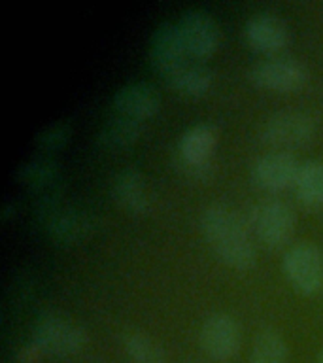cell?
Instances as JSON below:
<instances>
[{"mask_svg": "<svg viewBox=\"0 0 323 363\" xmlns=\"http://www.w3.org/2000/svg\"><path fill=\"white\" fill-rule=\"evenodd\" d=\"M112 195L119 206H123L127 212H132V214H142L149 206L144 176L140 170L132 169V167L119 170L115 174L112 184Z\"/></svg>", "mask_w": 323, "mask_h": 363, "instance_id": "13", "label": "cell"}, {"mask_svg": "<svg viewBox=\"0 0 323 363\" xmlns=\"http://www.w3.org/2000/svg\"><path fill=\"white\" fill-rule=\"evenodd\" d=\"M142 130H144V121L142 119L119 113V116H113L102 125L96 140L106 150H119V147L132 144L142 135Z\"/></svg>", "mask_w": 323, "mask_h": 363, "instance_id": "16", "label": "cell"}, {"mask_svg": "<svg viewBox=\"0 0 323 363\" xmlns=\"http://www.w3.org/2000/svg\"><path fill=\"white\" fill-rule=\"evenodd\" d=\"M300 163L291 152H274L263 153L254 163V180L255 184L268 191H280L288 186L295 184Z\"/></svg>", "mask_w": 323, "mask_h": 363, "instance_id": "10", "label": "cell"}, {"mask_svg": "<svg viewBox=\"0 0 323 363\" xmlns=\"http://www.w3.org/2000/svg\"><path fill=\"white\" fill-rule=\"evenodd\" d=\"M198 337L203 350L215 362H227L237 356L242 340L237 320L227 312H214L206 316Z\"/></svg>", "mask_w": 323, "mask_h": 363, "instance_id": "8", "label": "cell"}, {"mask_svg": "<svg viewBox=\"0 0 323 363\" xmlns=\"http://www.w3.org/2000/svg\"><path fill=\"white\" fill-rule=\"evenodd\" d=\"M249 79L259 87L274 91H293L308 79V68L293 57H268L249 68Z\"/></svg>", "mask_w": 323, "mask_h": 363, "instance_id": "7", "label": "cell"}, {"mask_svg": "<svg viewBox=\"0 0 323 363\" xmlns=\"http://www.w3.org/2000/svg\"><path fill=\"white\" fill-rule=\"evenodd\" d=\"M113 106L119 113L136 119H146L157 112L161 106V96L153 85L146 82H130L121 85L113 93Z\"/></svg>", "mask_w": 323, "mask_h": 363, "instance_id": "12", "label": "cell"}, {"mask_svg": "<svg viewBox=\"0 0 323 363\" xmlns=\"http://www.w3.org/2000/svg\"><path fill=\"white\" fill-rule=\"evenodd\" d=\"M244 36L261 51H278L289 42V27L272 11H255L244 23Z\"/></svg>", "mask_w": 323, "mask_h": 363, "instance_id": "11", "label": "cell"}, {"mask_svg": "<svg viewBox=\"0 0 323 363\" xmlns=\"http://www.w3.org/2000/svg\"><path fill=\"white\" fill-rule=\"evenodd\" d=\"M283 272L300 294L323 288V250L310 240L293 244L283 255Z\"/></svg>", "mask_w": 323, "mask_h": 363, "instance_id": "3", "label": "cell"}, {"mask_svg": "<svg viewBox=\"0 0 323 363\" xmlns=\"http://www.w3.org/2000/svg\"><path fill=\"white\" fill-rule=\"evenodd\" d=\"M317 363H323V348H322V352L317 354Z\"/></svg>", "mask_w": 323, "mask_h": 363, "instance_id": "24", "label": "cell"}, {"mask_svg": "<svg viewBox=\"0 0 323 363\" xmlns=\"http://www.w3.org/2000/svg\"><path fill=\"white\" fill-rule=\"evenodd\" d=\"M33 342H36L45 354L72 356L84 348L87 335L79 325L67 318L59 314H44L34 325Z\"/></svg>", "mask_w": 323, "mask_h": 363, "instance_id": "4", "label": "cell"}, {"mask_svg": "<svg viewBox=\"0 0 323 363\" xmlns=\"http://www.w3.org/2000/svg\"><path fill=\"white\" fill-rule=\"evenodd\" d=\"M295 189L300 203L306 206H322L323 204V161L319 159H308L300 163L297 178H295Z\"/></svg>", "mask_w": 323, "mask_h": 363, "instance_id": "17", "label": "cell"}, {"mask_svg": "<svg viewBox=\"0 0 323 363\" xmlns=\"http://www.w3.org/2000/svg\"><path fill=\"white\" fill-rule=\"evenodd\" d=\"M200 229L225 263L234 269H248L254 265V242L234 210L225 204H210L200 214Z\"/></svg>", "mask_w": 323, "mask_h": 363, "instance_id": "1", "label": "cell"}, {"mask_svg": "<svg viewBox=\"0 0 323 363\" xmlns=\"http://www.w3.org/2000/svg\"><path fill=\"white\" fill-rule=\"evenodd\" d=\"M45 352L40 348L36 342H30V345L23 346L19 354H17V362L19 363H38L42 359Z\"/></svg>", "mask_w": 323, "mask_h": 363, "instance_id": "23", "label": "cell"}, {"mask_svg": "<svg viewBox=\"0 0 323 363\" xmlns=\"http://www.w3.org/2000/svg\"><path fill=\"white\" fill-rule=\"evenodd\" d=\"M93 229V218L78 210H62L50 221V233L57 240L76 242L87 237Z\"/></svg>", "mask_w": 323, "mask_h": 363, "instance_id": "19", "label": "cell"}, {"mask_svg": "<svg viewBox=\"0 0 323 363\" xmlns=\"http://www.w3.org/2000/svg\"><path fill=\"white\" fill-rule=\"evenodd\" d=\"M68 136H70V125L64 121H53L40 130L36 142L42 147H59L68 140Z\"/></svg>", "mask_w": 323, "mask_h": 363, "instance_id": "21", "label": "cell"}, {"mask_svg": "<svg viewBox=\"0 0 323 363\" xmlns=\"http://www.w3.org/2000/svg\"><path fill=\"white\" fill-rule=\"evenodd\" d=\"M217 142V130L214 125L197 123L181 135L178 150H180L181 163L203 164L210 163V155L214 152Z\"/></svg>", "mask_w": 323, "mask_h": 363, "instance_id": "14", "label": "cell"}, {"mask_svg": "<svg viewBox=\"0 0 323 363\" xmlns=\"http://www.w3.org/2000/svg\"><path fill=\"white\" fill-rule=\"evenodd\" d=\"M186 44L181 40L178 25L170 21L159 23L149 38V61L164 76L187 61Z\"/></svg>", "mask_w": 323, "mask_h": 363, "instance_id": "9", "label": "cell"}, {"mask_svg": "<svg viewBox=\"0 0 323 363\" xmlns=\"http://www.w3.org/2000/svg\"><path fill=\"white\" fill-rule=\"evenodd\" d=\"M176 25L189 57L204 59L217 50L221 40L220 25L210 11L203 8H189L181 13Z\"/></svg>", "mask_w": 323, "mask_h": 363, "instance_id": "6", "label": "cell"}, {"mask_svg": "<svg viewBox=\"0 0 323 363\" xmlns=\"http://www.w3.org/2000/svg\"><path fill=\"white\" fill-rule=\"evenodd\" d=\"M249 223L261 242L280 246L293 235L295 214L280 199H263L249 212Z\"/></svg>", "mask_w": 323, "mask_h": 363, "instance_id": "5", "label": "cell"}, {"mask_svg": "<svg viewBox=\"0 0 323 363\" xmlns=\"http://www.w3.org/2000/svg\"><path fill=\"white\" fill-rule=\"evenodd\" d=\"M289 348L276 329L263 328L254 337L249 363H288Z\"/></svg>", "mask_w": 323, "mask_h": 363, "instance_id": "18", "label": "cell"}, {"mask_svg": "<svg viewBox=\"0 0 323 363\" xmlns=\"http://www.w3.org/2000/svg\"><path fill=\"white\" fill-rule=\"evenodd\" d=\"M123 348L132 363H164L163 346L142 331L123 335Z\"/></svg>", "mask_w": 323, "mask_h": 363, "instance_id": "20", "label": "cell"}, {"mask_svg": "<svg viewBox=\"0 0 323 363\" xmlns=\"http://www.w3.org/2000/svg\"><path fill=\"white\" fill-rule=\"evenodd\" d=\"M314 135H316L314 119L308 113L297 110L272 113L261 127V140L282 152L305 146L314 138Z\"/></svg>", "mask_w": 323, "mask_h": 363, "instance_id": "2", "label": "cell"}, {"mask_svg": "<svg viewBox=\"0 0 323 363\" xmlns=\"http://www.w3.org/2000/svg\"><path fill=\"white\" fill-rule=\"evenodd\" d=\"M19 174L33 184H45L55 176V163H51L47 159H34L27 167H23Z\"/></svg>", "mask_w": 323, "mask_h": 363, "instance_id": "22", "label": "cell"}, {"mask_svg": "<svg viewBox=\"0 0 323 363\" xmlns=\"http://www.w3.org/2000/svg\"><path fill=\"white\" fill-rule=\"evenodd\" d=\"M170 87L183 95H203L214 82V74L206 65L198 61H186L181 67L164 76Z\"/></svg>", "mask_w": 323, "mask_h": 363, "instance_id": "15", "label": "cell"}]
</instances>
